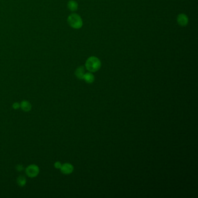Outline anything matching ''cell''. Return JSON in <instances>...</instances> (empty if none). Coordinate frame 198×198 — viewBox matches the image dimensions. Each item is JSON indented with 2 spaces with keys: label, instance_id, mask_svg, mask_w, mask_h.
Wrapping results in <instances>:
<instances>
[{
  "label": "cell",
  "instance_id": "obj_8",
  "mask_svg": "<svg viewBox=\"0 0 198 198\" xmlns=\"http://www.w3.org/2000/svg\"><path fill=\"white\" fill-rule=\"evenodd\" d=\"M68 7L71 11H76L78 9V4L74 0H70L68 2Z\"/></svg>",
  "mask_w": 198,
  "mask_h": 198
},
{
  "label": "cell",
  "instance_id": "obj_2",
  "mask_svg": "<svg viewBox=\"0 0 198 198\" xmlns=\"http://www.w3.org/2000/svg\"><path fill=\"white\" fill-rule=\"evenodd\" d=\"M68 21L71 27L76 29H80L83 26V21L80 16L76 14H71L68 18Z\"/></svg>",
  "mask_w": 198,
  "mask_h": 198
},
{
  "label": "cell",
  "instance_id": "obj_10",
  "mask_svg": "<svg viewBox=\"0 0 198 198\" xmlns=\"http://www.w3.org/2000/svg\"><path fill=\"white\" fill-rule=\"evenodd\" d=\"M26 183V178L23 176H20L17 178V184L19 185L20 186H24L25 185Z\"/></svg>",
  "mask_w": 198,
  "mask_h": 198
},
{
  "label": "cell",
  "instance_id": "obj_11",
  "mask_svg": "<svg viewBox=\"0 0 198 198\" xmlns=\"http://www.w3.org/2000/svg\"><path fill=\"white\" fill-rule=\"evenodd\" d=\"M54 166H55V167L56 169H60V167L62 166V164L59 161H56V162H55Z\"/></svg>",
  "mask_w": 198,
  "mask_h": 198
},
{
  "label": "cell",
  "instance_id": "obj_4",
  "mask_svg": "<svg viewBox=\"0 0 198 198\" xmlns=\"http://www.w3.org/2000/svg\"><path fill=\"white\" fill-rule=\"evenodd\" d=\"M60 171L64 174H69L73 171V167L70 163H64L62 165Z\"/></svg>",
  "mask_w": 198,
  "mask_h": 198
},
{
  "label": "cell",
  "instance_id": "obj_7",
  "mask_svg": "<svg viewBox=\"0 0 198 198\" xmlns=\"http://www.w3.org/2000/svg\"><path fill=\"white\" fill-rule=\"evenodd\" d=\"M75 75L76 77L79 79H83L85 75V69L83 66L79 67L76 70Z\"/></svg>",
  "mask_w": 198,
  "mask_h": 198
},
{
  "label": "cell",
  "instance_id": "obj_1",
  "mask_svg": "<svg viewBox=\"0 0 198 198\" xmlns=\"http://www.w3.org/2000/svg\"><path fill=\"white\" fill-rule=\"evenodd\" d=\"M101 62L100 60L95 56H91L87 60L86 68L91 72H95L100 69Z\"/></svg>",
  "mask_w": 198,
  "mask_h": 198
},
{
  "label": "cell",
  "instance_id": "obj_12",
  "mask_svg": "<svg viewBox=\"0 0 198 198\" xmlns=\"http://www.w3.org/2000/svg\"><path fill=\"white\" fill-rule=\"evenodd\" d=\"M20 107V103H17V102H15L13 104V108L15 109H17Z\"/></svg>",
  "mask_w": 198,
  "mask_h": 198
},
{
  "label": "cell",
  "instance_id": "obj_5",
  "mask_svg": "<svg viewBox=\"0 0 198 198\" xmlns=\"http://www.w3.org/2000/svg\"><path fill=\"white\" fill-rule=\"evenodd\" d=\"M177 22L181 26H185L188 23V18L185 14H180L177 17Z\"/></svg>",
  "mask_w": 198,
  "mask_h": 198
},
{
  "label": "cell",
  "instance_id": "obj_9",
  "mask_svg": "<svg viewBox=\"0 0 198 198\" xmlns=\"http://www.w3.org/2000/svg\"><path fill=\"white\" fill-rule=\"evenodd\" d=\"M83 79L88 83H92L94 81V76L91 73H87L84 76Z\"/></svg>",
  "mask_w": 198,
  "mask_h": 198
},
{
  "label": "cell",
  "instance_id": "obj_6",
  "mask_svg": "<svg viewBox=\"0 0 198 198\" xmlns=\"http://www.w3.org/2000/svg\"><path fill=\"white\" fill-rule=\"evenodd\" d=\"M20 107L25 112H29L32 109V105L30 103L27 101H23L20 103Z\"/></svg>",
  "mask_w": 198,
  "mask_h": 198
},
{
  "label": "cell",
  "instance_id": "obj_3",
  "mask_svg": "<svg viewBox=\"0 0 198 198\" xmlns=\"http://www.w3.org/2000/svg\"><path fill=\"white\" fill-rule=\"evenodd\" d=\"M39 171L40 170L38 167L35 165H29L26 169V174H27V176L31 178L37 176Z\"/></svg>",
  "mask_w": 198,
  "mask_h": 198
}]
</instances>
